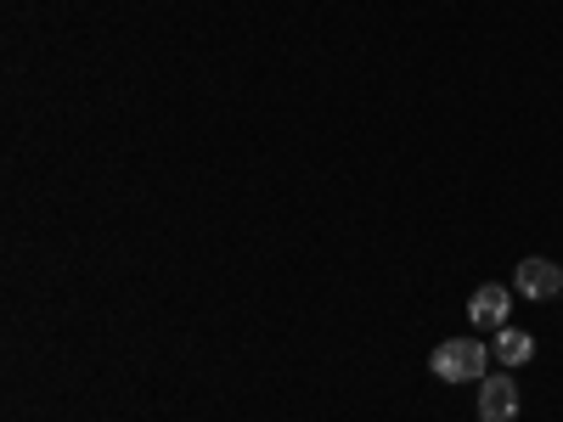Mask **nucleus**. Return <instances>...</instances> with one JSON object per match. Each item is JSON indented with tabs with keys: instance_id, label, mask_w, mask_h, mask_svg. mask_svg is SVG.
Segmentation results:
<instances>
[{
	"instance_id": "39448f33",
	"label": "nucleus",
	"mask_w": 563,
	"mask_h": 422,
	"mask_svg": "<svg viewBox=\"0 0 563 422\" xmlns=\"http://www.w3.org/2000/svg\"><path fill=\"white\" fill-rule=\"evenodd\" d=\"M536 355V338L530 333H519V326H501V333H496V360L501 366H525Z\"/></svg>"
},
{
	"instance_id": "7ed1b4c3",
	"label": "nucleus",
	"mask_w": 563,
	"mask_h": 422,
	"mask_svg": "<svg viewBox=\"0 0 563 422\" xmlns=\"http://www.w3.org/2000/svg\"><path fill=\"white\" fill-rule=\"evenodd\" d=\"M479 422H519V384L512 378H485Z\"/></svg>"
},
{
	"instance_id": "f03ea898",
	"label": "nucleus",
	"mask_w": 563,
	"mask_h": 422,
	"mask_svg": "<svg viewBox=\"0 0 563 422\" xmlns=\"http://www.w3.org/2000/svg\"><path fill=\"white\" fill-rule=\"evenodd\" d=\"M512 288H519L525 299H558L563 293V270L552 259H519V270H512Z\"/></svg>"
},
{
	"instance_id": "f257e3e1",
	"label": "nucleus",
	"mask_w": 563,
	"mask_h": 422,
	"mask_svg": "<svg viewBox=\"0 0 563 422\" xmlns=\"http://www.w3.org/2000/svg\"><path fill=\"white\" fill-rule=\"evenodd\" d=\"M490 355H496V349H485L479 338H451V344H440V349L429 355V366H434V378H445V384H479L485 366H490Z\"/></svg>"
},
{
	"instance_id": "20e7f679",
	"label": "nucleus",
	"mask_w": 563,
	"mask_h": 422,
	"mask_svg": "<svg viewBox=\"0 0 563 422\" xmlns=\"http://www.w3.org/2000/svg\"><path fill=\"white\" fill-rule=\"evenodd\" d=\"M507 288H496V281H485V288L467 299V315H474V326H485V333H501L507 326Z\"/></svg>"
}]
</instances>
